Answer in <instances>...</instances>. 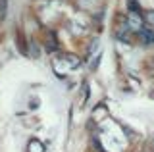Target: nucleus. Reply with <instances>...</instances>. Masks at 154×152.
<instances>
[{
    "label": "nucleus",
    "mask_w": 154,
    "mask_h": 152,
    "mask_svg": "<svg viewBox=\"0 0 154 152\" xmlns=\"http://www.w3.org/2000/svg\"><path fill=\"white\" fill-rule=\"evenodd\" d=\"M6 17V0H0V20Z\"/></svg>",
    "instance_id": "20e7f679"
},
{
    "label": "nucleus",
    "mask_w": 154,
    "mask_h": 152,
    "mask_svg": "<svg viewBox=\"0 0 154 152\" xmlns=\"http://www.w3.org/2000/svg\"><path fill=\"white\" fill-rule=\"evenodd\" d=\"M129 2H137V0H129Z\"/></svg>",
    "instance_id": "423d86ee"
},
{
    "label": "nucleus",
    "mask_w": 154,
    "mask_h": 152,
    "mask_svg": "<svg viewBox=\"0 0 154 152\" xmlns=\"http://www.w3.org/2000/svg\"><path fill=\"white\" fill-rule=\"evenodd\" d=\"M144 21L150 23V25H154V12H146V14H144Z\"/></svg>",
    "instance_id": "39448f33"
},
{
    "label": "nucleus",
    "mask_w": 154,
    "mask_h": 152,
    "mask_svg": "<svg viewBox=\"0 0 154 152\" xmlns=\"http://www.w3.org/2000/svg\"><path fill=\"white\" fill-rule=\"evenodd\" d=\"M141 39H143L144 44H150V42H154V31H152V29H146V27H144V29L141 31Z\"/></svg>",
    "instance_id": "f03ea898"
},
{
    "label": "nucleus",
    "mask_w": 154,
    "mask_h": 152,
    "mask_svg": "<svg viewBox=\"0 0 154 152\" xmlns=\"http://www.w3.org/2000/svg\"><path fill=\"white\" fill-rule=\"evenodd\" d=\"M29 152H45V144L38 139H31V142H29Z\"/></svg>",
    "instance_id": "7ed1b4c3"
},
{
    "label": "nucleus",
    "mask_w": 154,
    "mask_h": 152,
    "mask_svg": "<svg viewBox=\"0 0 154 152\" xmlns=\"http://www.w3.org/2000/svg\"><path fill=\"white\" fill-rule=\"evenodd\" d=\"M127 27H129V29H131V31H137V33H141V31L144 29L143 17L139 16V14H135V12L127 14Z\"/></svg>",
    "instance_id": "f257e3e1"
}]
</instances>
